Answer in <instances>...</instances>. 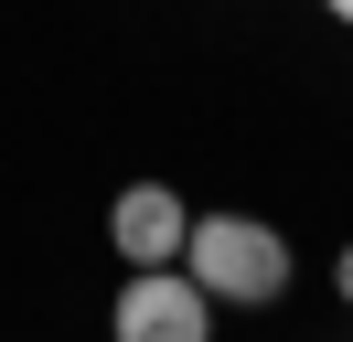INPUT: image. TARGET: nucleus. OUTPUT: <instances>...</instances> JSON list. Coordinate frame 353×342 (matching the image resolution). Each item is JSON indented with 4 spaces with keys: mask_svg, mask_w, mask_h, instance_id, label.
<instances>
[{
    "mask_svg": "<svg viewBox=\"0 0 353 342\" xmlns=\"http://www.w3.org/2000/svg\"><path fill=\"white\" fill-rule=\"evenodd\" d=\"M108 342H214V299L182 268H129L108 299Z\"/></svg>",
    "mask_w": 353,
    "mask_h": 342,
    "instance_id": "2",
    "label": "nucleus"
},
{
    "mask_svg": "<svg viewBox=\"0 0 353 342\" xmlns=\"http://www.w3.org/2000/svg\"><path fill=\"white\" fill-rule=\"evenodd\" d=\"M332 289H343V299H353V246H343V256H332Z\"/></svg>",
    "mask_w": 353,
    "mask_h": 342,
    "instance_id": "4",
    "label": "nucleus"
},
{
    "mask_svg": "<svg viewBox=\"0 0 353 342\" xmlns=\"http://www.w3.org/2000/svg\"><path fill=\"white\" fill-rule=\"evenodd\" d=\"M182 278H193L214 310H279L289 278H300V256H289V235L268 225V214H193Z\"/></svg>",
    "mask_w": 353,
    "mask_h": 342,
    "instance_id": "1",
    "label": "nucleus"
},
{
    "mask_svg": "<svg viewBox=\"0 0 353 342\" xmlns=\"http://www.w3.org/2000/svg\"><path fill=\"white\" fill-rule=\"evenodd\" d=\"M321 11H332V21H343V32H353V0H321Z\"/></svg>",
    "mask_w": 353,
    "mask_h": 342,
    "instance_id": "5",
    "label": "nucleus"
},
{
    "mask_svg": "<svg viewBox=\"0 0 353 342\" xmlns=\"http://www.w3.org/2000/svg\"><path fill=\"white\" fill-rule=\"evenodd\" d=\"M182 235H193V203H182L172 182H129V192L108 203L118 268H182Z\"/></svg>",
    "mask_w": 353,
    "mask_h": 342,
    "instance_id": "3",
    "label": "nucleus"
}]
</instances>
